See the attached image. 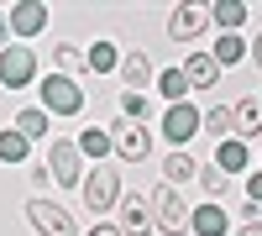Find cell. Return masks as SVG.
<instances>
[{
    "instance_id": "cell-1",
    "label": "cell",
    "mask_w": 262,
    "mask_h": 236,
    "mask_svg": "<svg viewBox=\"0 0 262 236\" xmlns=\"http://www.w3.org/2000/svg\"><path fill=\"white\" fill-rule=\"evenodd\" d=\"M84 205H90V216H111L121 205V174L111 163H95L90 174H84Z\"/></svg>"
},
{
    "instance_id": "cell-2",
    "label": "cell",
    "mask_w": 262,
    "mask_h": 236,
    "mask_svg": "<svg viewBox=\"0 0 262 236\" xmlns=\"http://www.w3.org/2000/svg\"><path fill=\"white\" fill-rule=\"evenodd\" d=\"M48 179L63 184V189H84V158H79L74 137H53L48 142Z\"/></svg>"
},
{
    "instance_id": "cell-3",
    "label": "cell",
    "mask_w": 262,
    "mask_h": 236,
    "mask_svg": "<svg viewBox=\"0 0 262 236\" xmlns=\"http://www.w3.org/2000/svg\"><path fill=\"white\" fill-rule=\"evenodd\" d=\"M42 111L48 116H79L84 111V90L69 74H42Z\"/></svg>"
},
{
    "instance_id": "cell-4",
    "label": "cell",
    "mask_w": 262,
    "mask_h": 236,
    "mask_svg": "<svg viewBox=\"0 0 262 236\" xmlns=\"http://www.w3.org/2000/svg\"><path fill=\"white\" fill-rule=\"evenodd\" d=\"M147 205H152V226H158V231H168V236H184L189 231V205L179 200L173 184H158Z\"/></svg>"
},
{
    "instance_id": "cell-5",
    "label": "cell",
    "mask_w": 262,
    "mask_h": 236,
    "mask_svg": "<svg viewBox=\"0 0 262 236\" xmlns=\"http://www.w3.org/2000/svg\"><path fill=\"white\" fill-rule=\"evenodd\" d=\"M37 84V53L27 42H11L0 53V90H32Z\"/></svg>"
},
{
    "instance_id": "cell-6",
    "label": "cell",
    "mask_w": 262,
    "mask_h": 236,
    "mask_svg": "<svg viewBox=\"0 0 262 236\" xmlns=\"http://www.w3.org/2000/svg\"><path fill=\"white\" fill-rule=\"evenodd\" d=\"M200 121H205V111L194 100H184V105H168L163 111V137L173 142V153H184V147L200 137Z\"/></svg>"
},
{
    "instance_id": "cell-7",
    "label": "cell",
    "mask_w": 262,
    "mask_h": 236,
    "mask_svg": "<svg viewBox=\"0 0 262 236\" xmlns=\"http://www.w3.org/2000/svg\"><path fill=\"white\" fill-rule=\"evenodd\" d=\"M27 221L42 231V236H79V226H74V216L63 205H53V200H42V195H32L27 200Z\"/></svg>"
},
{
    "instance_id": "cell-8",
    "label": "cell",
    "mask_w": 262,
    "mask_h": 236,
    "mask_svg": "<svg viewBox=\"0 0 262 236\" xmlns=\"http://www.w3.org/2000/svg\"><path fill=\"white\" fill-rule=\"evenodd\" d=\"M105 132H111L116 158H126V163H142L152 153V132H147L142 121H116V126H105Z\"/></svg>"
},
{
    "instance_id": "cell-9",
    "label": "cell",
    "mask_w": 262,
    "mask_h": 236,
    "mask_svg": "<svg viewBox=\"0 0 262 236\" xmlns=\"http://www.w3.org/2000/svg\"><path fill=\"white\" fill-rule=\"evenodd\" d=\"M6 21H11V42H32V37L48 32V6L42 0H16L6 11Z\"/></svg>"
},
{
    "instance_id": "cell-10",
    "label": "cell",
    "mask_w": 262,
    "mask_h": 236,
    "mask_svg": "<svg viewBox=\"0 0 262 236\" xmlns=\"http://www.w3.org/2000/svg\"><path fill=\"white\" fill-rule=\"evenodd\" d=\"M210 32V6H173L168 11V37L173 42H194V37H205Z\"/></svg>"
},
{
    "instance_id": "cell-11",
    "label": "cell",
    "mask_w": 262,
    "mask_h": 236,
    "mask_svg": "<svg viewBox=\"0 0 262 236\" xmlns=\"http://www.w3.org/2000/svg\"><path fill=\"white\" fill-rule=\"evenodd\" d=\"M121 84H126V95H147L152 90V63H147V53L142 48H126V58H121Z\"/></svg>"
},
{
    "instance_id": "cell-12",
    "label": "cell",
    "mask_w": 262,
    "mask_h": 236,
    "mask_svg": "<svg viewBox=\"0 0 262 236\" xmlns=\"http://www.w3.org/2000/svg\"><path fill=\"white\" fill-rule=\"evenodd\" d=\"M184 79H189V90H215L221 84V63L210 58V48H194L184 58Z\"/></svg>"
},
{
    "instance_id": "cell-13",
    "label": "cell",
    "mask_w": 262,
    "mask_h": 236,
    "mask_svg": "<svg viewBox=\"0 0 262 236\" xmlns=\"http://www.w3.org/2000/svg\"><path fill=\"white\" fill-rule=\"evenodd\" d=\"M158 226H152V205L142 195H126L121 200V236H152Z\"/></svg>"
},
{
    "instance_id": "cell-14",
    "label": "cell",
    "mask_w": 262,
    "mask_h": 236,
    "mask_svg": "<svg viewBox=\"0 0 262 236\" xmlns=\"http://www.w3.org/2000/svg\"><path fill=\"white\" fill-rule=\"evenodd\" d=\"M189 231L194 236H231V216L215 200H205L200 210H189Z\"/></svg>"
},
{
    "instance_id": "cell-15",
    "label": "cell",
    "mask_w": 262,
    "mask_h": 236,
    "mask_svg": "<svg viewBox=\"0 0 262 236\" xmlns=\"http://www.w3.org/2000/svg\"><path fill=\"white\" fill-rule=\"evenodd\" d=\"M215 168H221L226 179H231V174H247V168H252V147H247L242 137H226L221 147H215Z\"/></svg>"
},
{
    "instance_id": "cell-16",
    "label": "cell",
    "mask_w": 262,
    "mask_h": 236,
    "mask_svg": "<svg viewBox=\"0 0 262 236\" xmlns=\"http://www.w3.org/2000/svg\"><path fill=\"white\" fill-rule=\"evenodd\" d=\"M152 90H158L163 111H168V105H184L189 100V79H184V69H163V74H152Z\"/></svg>"
},
{
    "instance_id": "cell-17",
    "label": "cell",
    "mask_w": 262,
    "mask_h": 236,
    "mask_svg": "<svg viewBox=\"0 0 262 236\" xmlns=\"http://www.w3.org/2000/svg\"><path fill=\"white\" fill-rule=\"evenodd\" d=\"M84 69H90V74H116L121 69V48H116L111 37L90 42V48H84Z\"/></svg>"
},
{
    "instance_id": "cell-18",
    "label": "cell",
    "mask_w": 262,
    "mask_h": 236,
    "mask_svg": "<svg viewBox=\"0 0 262 236\" xmlns=\"http://www.w3.org/2000/svg\"><path fill=\"white\" fill-rule=\"evenodd\" d=\"M74 147H79V158H90V163H105L116 153L111 147V132H105V126H84V132L74 137Z\"/></svg>"
},
{
    "instance_id": "cell-19",
    "label": "cell",
    "mask_w": 262,
    "mask_h": 236,
    "mask_svg": "<svg viewBox=\"0 0 262 236\" xmlns=\"http://www.w3.org/2000/svg\"><path fill=\"white\" fill-rule=\"evenodd\" d=\"M16 132H21V137H27V142H42V137H48V132H53V116H48V111H42V105H27V111H21V116H16Z\"/></svg>"
},
{
    "instance_id": "cell-20",
    "label": "cell",
    "mask_w": 262,
    "mask_h": 236,
    "mask_svg": "<svg viewBox=\"0 0 262 236\" xmlns=\"http://www.w3.org/2000/svg\"><path fill=\"white\" fill-rule=\"evenodd\" d=\"M231 111H236V137L252 147V137H262V105L257 100H242V105H231Z\"/></svg>"
},
{
    "instance_id": "cell-21",
    "label": "cell",
    "mask_w": 262,
    "mask_h": 236,
    "mask_svg": "<svg viewBox=\"0 0 262 236\" xmlns=\"http://www.w3.org/2000/svg\"><path fill=\"white\" fill-rule=\"evenodd\" d=\"M210 27L242 32V27H247V6H242V0H221V6H210Z\"/></svg>"
},
{
    "instance_id": "cell-22",
    "label": "cell",
    "mask_w": 262,
    "mask_h": 236,
    "mask_svg": "<svg viewBox=\"0 0 262 236\" xmlns=\"http://www.w3.org/2000/svg\"><path fill=\"white\" fill-rule=\"evenodd\" d=\"M210 58L221 63V69L242 63V58H247V42H242V32H221V37H215V48H210Z\"/></svg>"
},
{
    "instance_id": "cell-23",
    "label": "cell",
    "mask_w": 262,
    "mask_h": 236,
    "mask_svg": "<svg viewBox=\"0 0 262 236\" xmlns=\"http://www.w3.org/2000/svg\"><path fill=\"white\" fill-rule=\"evenodd\" d=\"M200 132H210L215 142H226V137L236 132V111H231V105H210L205 121H200Z\"/></svg>"
},
{
    "instance_id": "cell-24",
    "label": "cell",
    "mask_w": 262,
    "mask_h": 236,
    "mask_svg": "<svg viewBox=\"0 0 262 236\" xmlns=\"http://www.w3.org/2000/svg\"><path fill=\"white\" fill-rule=\"evenodd\" d=\"M194 174H200V163H194L189 153H168V163H163V184L179 189V184H189Z\"/></svg>"
},
{
    "instance_id": "cell-25",
    "label": "cell",
    "mask_w": 262,
    "mask_h": 236,
    "mask_svg": "<svg viewBox=\"0 0 262 236\" xmlns=\"http://www.w3.org/2000/svg\"><path fill=\"white\" fill-rule=\"evenodd\" d=\"M27 158H32V142L21 137L16 126H11V132H0V163H27Z\"/></svg>"
},
{
    "instance_id": "cell-26",
    "label": "cell",
    "mask_w": 262,
    "mask_h": 236,
    "mask_svg": "<svg viewBox=\"0 0 262 236\" xmlns=\"http://www.w3.org/2000/svg\"><path fill=\"white\" fill-rule=\"evenodd\" d=\"M53 63H58V74H84V48H79V42H58V48H53Z\"/></svg>"
},
{
    "instance_id": "cell-27",
    "label": "cell",
    "mask_w": 262,
    "mask_h": 236,
    "mask_svg": "<svg viewBox=\"0 0 262 236\" xmlns=\"http://www.w3.org/2000/svg\"><path fill=\"white\" fill-rule=\"evenodd\" d=\"M194 179H200V189H205V200H215V205H221V195H226V174H221V168H215V163H205L200 168V174H194Z\"/></svg>"
},
{
    "instance_id": "cell-28",
    "label": "cell",
    "mask_w": 262,
    "mask_h": 236,
    "mask_svg": "<svg viewBox=\"0 0 262 236\" xmlns=\"http://www.w3.org/2000/svg\"><path fill=\"white\" fill-rule=\"evenodd\" d=\"M147 116V95H126L121 90V121H142Z\"/></svg>"
},
{
    "instance_id": "cell-29",
    "label": "cell",
    "mask_w": 262,
    "mask_h": 236,
    "mask_svg": "<svg viewBox=\"0 0 262 236\" xmlns=\"http://www.w3.org/2000/svg\"><path fill=\"white\" fill-rule=\"evenodd\" d=\"M247 205L262 210V168H257V174H247Z\"/></svg>"
},
{
    "instance_id": "cell-30",
    "label": "cell",
    "mask_w": 262,
    "mask_h": 236,
    "mask_svg": "<svg viewBox=\"0 0 262 236\" xmlns=\"http://www.w3.org/2000/svg\"><path fill=\"white\" fill-rule=\"evenodd\" d=\"M11 48V21H6V11H0V53Z\"/></svg>"
},
{
    "instance_id": "cell-31",
    "label": "cell",
    "mask_w": 262,
    "mask_h": 236,
    "mask_svg": "<svg viewBox=\"0 0 262 236\" xmlns=\"http://www.w3.org/2000/svg\"><path fill=\"white\" fill-rule=\"evenodd\" d=\"M90 236H121V226H111V221H100V226H95Z\"/></svg>"
},
{
    "instance_id": "cell-32",
    "label": "cell",
    "mask_w": 262,
    "mask_h": 236,
    "mask_svg": "<svg viewBox=\"0 0 262 236\" xmlns=\"http://www.w3.org/2000/svg\"><path fill=\"white\" fill-rule=\"evenodd\" d=\"M252 63H257V69H262V32L252 37Z\"/></svg>"
},
{
    "instance_id": "cell-33",
    "label": "cell",
    "mask_w": 262,
    "mask_h": 236,
    "mask_svg": "<svg viewBox=\"0 0 262 236\" xmlns=\"http://www.w3.org/2000/svg\"><path fill=\"white\" fill-rule=\"evenodd\" d=\"M236 236H262V221H247V226L236 231Z\"/></svg>"
},
{
    "instance_id": "cell-34",
    "label": "cell",
    "mask_w": 262,
    "mask_h": 236,
    "mask_svg": "<svg viewBox=\"0 0 262 236\" xmlns=\"http://www.w3.org/2000/svg\"><path fill=\"white\" fill-rule=\"evenodd\" d=\"M257 105H262V100H257Z\"/></svg>"
}]
</instances>
